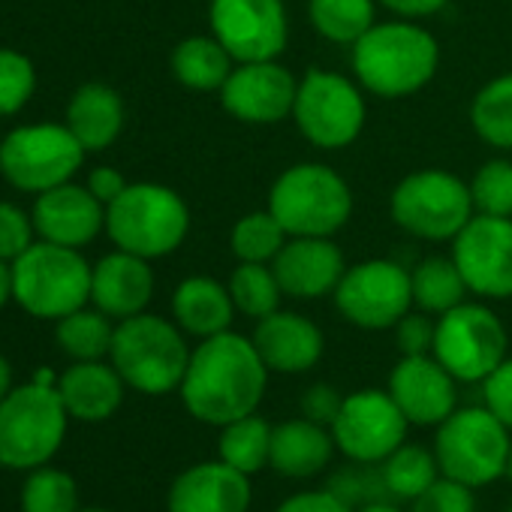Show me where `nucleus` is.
Returning a JSON list of instances; mask_svg holds the SVG:
<instances>
[{
    "label": "nucleus",
    "instance_id": "nucleus-11",
    "mask_svg": "<svg viewBox=\"0 0 512 512\" xmlns=\"http://www.w3.org/2000/svg\"><path fill=\"white\" fill-rule=\"evenodd\" d=\"M431 356L461 383H485L509 356V332L488 302L464 299L437 317Z\"/></svg>",
    "mask_w": 512,
    "mask_h": 512
},
{
    "label": "nucleus",
    "instance_id": "nucleus-21",
    "mask_svg": "<svg viewBox=\"0 0 512 512\" xmlns=\"http://www.w3.org/2000/svg\"><path fill=\"white\" fill-rule=\"evenodd\" d=\"M250 341L272 374H287V377L314 371L326 353L323 329L311 317L284 308L256 320Z\"/></svg>",
    "mask_w": 512,
    "mask_h": 512
},
{
    "label": "nucleus",
    "instance_id": "nucleus-47",
    "mask_svg": "<svg viewBox=\"0 0 512 512\" xmlns=\"http://www.w3.org/2000/svg\"><path fill=\"white\" fill-rule=\"evenodd\" d=\"M377 4L383 10H389L395 19L419 22V19H431L437 13H443L449 0H377Z\"/></svg>",
    "mask_w": 512,
    "mask_h": 512
},
{
    "label": "nucleus",
    "instance_id": "nucleus-1",
    "mask_svg": "<svg viewBox=\"0 0 512 512\" xmlns=\"http://www.w3.org/2000/svg\"><path fill=\"white\" fill-rule=\"evenodd\" d=\"M269 374L253 341L229 329L193 347L178 395L196 422L223 428L260 410Z\"/></svg>",
    "mask_w": 512,
    "mask_h": 512
},
{
    "label": "nucleus",
    "instance_id": "nucleus-51",
    "mask_svg": "<svg viewBox=\"0 0 512 512\" xmlns=\"http://www.w3.org/2000/svg\"><path fill=\"white\" fill-rule=\"evenodd\" d=\"M356 512H407V509H401L398 506V500H374V503H368V506H359Z\"/></svg>",
    "mask_w": 512,
    "mask_h": 512
},
{
    "label": "nucleus",
    "instance_id": "nucleus-2",
    "mask_svg": "<svg viewBox=\"0 0 512 512\" xmlns=\"http://www.w3.org/2000/svg\"><path fill=\"white\" fill-rule=\"evenodd\" d=\"M350 67L365 94L404 100L434 82L440 70V43L419 22H377L359 43L350 46Z\"/></svg>",
    "mask_w": 512,
    "mask_h": 512
},
{
    "label": "nucleus",
    "instance_id": "nucleus-5",
    "mask_svg": "<svg viewBox=\"0 0 512 512\" xmlns=\"http://www.w3.org/2000/svg\"><path fill=\"white\" fill-rule=\"evenodd\" d=\"M106 232L118 250L142 260H160L175 253L190 232V208L184 196L166 184H127V190L106 205Z\"/></svg>",
    "mask_w": 512,
    "mask_h": 512
},
{
    "label": "nucleus",
    "instance_id": "nucleus-4",
    "mask_svg": "<svg viewBox=\"0 0 512 512\" xmlns=\"http://www.w3.org/2000/svg\"><path fill=\"white\" fill-rule=\"evenodd\" d=\"M266 208L281 220L290 238H335L353 217V190L329 163L305 160L275 178Z\"/></svg>",
    "mask_w": 512,
    "mask_h": 512
},
{
    "label": "nucleus",
    "instance_id": "nucleus-37",
    "mask_svg": "<svg viewBox=\"0 0 512 512\" xmlns=\"http://www.w3.org/2000/svg\"><path fill=\"white\" fill-rule=\"evenodd\" d=\"M22 512H79V485L67 470L34 467L22 485Z\"/></svg>",
    "mask_w": 512,
    "mask_h": 512
},
{
    "label": "nucleus",
    "instance_id": "nucleus-44",
    "mask_svg": "<svg viewBox=\"0 0 512 512\" xmlns=\"http://www.w3.org/2000/svg\"><path fill=\"white\" fill-rule=\"evenodd\" d=\"M482 404L512 431V353L491 371V377H485Z\"/></svg>",
    "mask_w": 512,
    "mask_h": 512
},
{
    "label": "nucleus",
    "instance_id": "nucleus-9",
    "mask_svg": "<svg viewBox=\"0 0 512 512\" xmlns=\"http://www.w3.org/2000/svg\"><path fill=\"white\" fill-rule=\"evenodd\" d=\"M389 214L398 229L419 241H452L476 214L470 184L449 169H416L404 175L392 196Z\"/></svg>",
    "mask_w": 512,
    "mask_h": 512
},
{
    "label": "nucleus",
    "instance_id": "nucleus-17",
    "mask_svg": "<svg viewBox=\"0 0 512 512\" xmlns=\"http://www.w3.org/2000/svg\"><path fill=\"white\" fill-rule=\"evenodd\" d=\"M296 91H299V79L278 58V61L235 64L217 94H220V106L235 121L250 127H269L293 118Z\"/></svg>",
    "mask_w": 512,
    "mask_h": 512
},
{
    "label": "nucleus",
    "instance_id": "nucleus-27",
    "mask_svg": "<svg viewBox=\"0 0 512 512\" xmlns=\"http://www.w3.org/2000/svg\"><path fill=\"white\" fill-rule=\"evenodd\" d=\"M67 127L85 151L109 148L124 130V100L115 88L88 82L67 106Z\"/></svg>",
    "mask_w": 512,
    "mask_h": 512
},
{
    "label": "nucleus",
    "instance_id": "nucleus-45",
    "mask_svg": "<svg viewBox=\"0 0 512 512\" xmlns=\"http://www.w3.org/2000/svg\"><path fill=\"white\" fill-rule=\"evenodd\" d=\"M275 512H356L347 500H341L329 485L323 488H302L278 503Z\"/></svg>",
    "mask_w": 512,
    "mask_h": 512
},
{
    "label": "nucleus",
    "instance_id": "nucleus-20",
    "mask_svg": "<svg viewBox=\"0 0 512 512\" xmlns=\"http://www.w3.org/2000/svg\"><path fill=\"white\" fill-rule=\"evenodd\" d=\"M250 506V476L220 458L184 467L166 494V512H250Z\"/></svg>",
    "mask_w": 512,
    "mask_h": 512
},
{
    "label": "nucleus",
    "instance_id": "nucleus-53",
    "mask_svg": "<svg viewBox=\"0 0 512 512\" xmlns=\"http://www.w3.org/2000/svg\"><path fill=\"white\" fill-rule=\"evenodd\" d=\"M79 512H109V509H100V506H91V509H79Z\"/></svg>",
    "mask_w": 512,
    "mask_h": 512
},
{
    "label": "nucleus",
    "instance_id": "nucleus-3",
    "mask_svg": "<svg viewBox=\"0 0 512 512\" xmlns=\"http://www.w3.org/2000/svg\"><path fill=\"white\" fill-rule=\"evenodd\" d=\"M190 353L187 335L175 320L142 311L136 317L118 320L109 359L124 377L127 389L142 395H169L178 392Z\"/></svg>",
    "mask_w": 512,
    "mask_h": 512
},
{
    "label": "nucleus",
    "instance_id": "nucleus-18",
    "mask_svg": "<svg viewBox=\"0 0 512 512\" xmlns=\"http://www.w3.org/2000/svg\"><path fill=\"white\" fill-rule=\"evenodd\" d=\"M458 380L428 353L401 356L389 371V395L401 407L410 425L437 428L449 413L458 410Z\"/></svg>",
    "mask_w": 512,
    "mask_h": 512
},
{
    "label": "nucleus",
    "instance_id": "nucleus-31",
    "mask_svg": "<svg viewBox=\"0 0 512 512\" xmlns=\"http://www.w3.org/2000/svg\"><path fill=\"white\" fill-rule=\"evenodd\" d=\"M380 476L386 494L398 503H413L422 491H428L443 473L431 446L422 443H401L386 461H380Z\"/></svg>",
    "mask_w": 512,
    "mask_h": 512
},
{
    "label": "nucleus",
    "instance_id": "nucleus-19",
    "mask_svg": "<svg viewBox=\"0 0 512 512\" xmlns=\"http://www.w3.org/2000/svg\"><path fill=\"white\" fill-rule=\"evenodd\" d=\"M272 269L287 299L317 302V299H332V293L338 290L347 272V260L335 238L299 235L284 244V250L275 256Z\"/></svg>",
    "mask_w": 512,
    "mask_h": 512
},
{
    "label": "nucleus",
    "instance_id": "nucleus-30",
    "mask_svg": "<svg viewBox=\"0 0 512 512\" xmlns=\"http://www.w3.org/2000/svg\"><path fill=\"white\" fill-rule=\"evenodd\" d=\"M470 127L494 151H512V70L488 79L470 100Z\"/></svg>",
    "mask_w": 512,
    "mask_h": 512
},
{
    "label": "nucleus",
    "instance_id": "nucleus-35",
    "mask_svg": "<svg viewBox=\"0 0 512 512\" xmlns=\"http://www.w3.org/2000/svg\"><path fill=\"white\" fill-rule=\"evenodd\" d=\"M235 311L247 320H263L275 314L284 302L281 281L269 263H238L226 281Z\"/></svg>",
    "mask_w": 512,
    "mask_h": 512
},
{
    "label": "nucleus",
    "instance_id": "nucleus-7",
    "mask_svg": "<svg viewBox=\"0 0 512 512\" xmlns=\"http://www.w3.org/2000/svg\"><path fill=\"white\" fill-rule=\"evenodd\" d=\"M91 272L76 247L34 241L13 263V299L40 320H61L91 302Z\"/></svg>",
    "mask_w": 512,
    "mask_h": 512
},
{
    "label": "nucleus",
    "instance_id": "nucleus-12",
    "mask_svg": "<svg viewBox=\"0 0 512 512\" xmlns=\"http://www.w3.org/2000/svg\"><path fill=\"white\" fill-rule=\"evenodd\" d=\"M85 154L88 151L67 124H28L0 142V175L16 190L40 196L73 181Z\"/></svg>",
    "mask_w": 512,
    "mask_h": 512
},
{
    "label": "nucleus",
    "instance_id": "nucleus-15",
    "mask_svg": "<svg viewBox=\"0 0 512 512\" xmlns=\"http://www.w3.org/2000/svg\"><path fill=\"white\" fill-rule=\"evenodd\" d=\"M208 28L235 64L278 61L290 46L284 0H211Z\"/></svg>",
    "mask_w": 512,
    "mask_h": 512
},
{
    "label": "nucleus",
    "instance_id": "nucleus-26",
    "mask_svg": "<svg viewBox=\"0 0 512 512\" xmlns=\"http://www.w3.org/2000/svg\"><path fill=\"white\" fill-rule=\"evenodd\" d=\"M235 302L226 284L208 275L184 278L172 293V320L187 338L205 341L211 335L229 332L235 320Z\"/></svg>",
    "mask_w": 512,
    "mask_h": 512
},
{
    "label": "nucleus",
    "instance_id": "nucleus-8",
    "mask_svg": "<svg viewBox=\"0 0 512 512\" xmlns=\"http://www.w3.org/2000/svg\"><path fill=\"white\" fill-rule=\"evenodd\" d=\"M70 413L58 386L25 383L0 401V464L10 470H34L55 458L64 446Z\"/></svg>",
    "mask_w": 512,
    "mask_h": 512
},
{
    "label": "nucleus",
    "instance_id": "nucleus-54",
    "mask_svg": "<svg viewBox=\"0 0 512 512\" xmlns=\"http://www.w3.org/2000/svg\"><path fill=\"white\" fill-rule=\"evenodd\" d=\"M506 512H512V503H509V509H506Z\"/></svg>",
    "mask_w": 512,
    "mask_h": 512
},
{
    "label": "nucleus",
    "instance_id": "nucleus-32",
    "mask_svg": "<svg viewBox=\"0 0 512 512\" xmlns=\"http://www.w3.org/2000/svg\"><path fill=\"white\" fill-rule=\"evenodd\" d=\"M377 7V0H308V22L326 43L353 46L377 25Z\"/></svg>",
    "mask_w": 512,
    "mask_h": 512
},
{
    "label": "nucleus",
    "instance_id": "nucleus-46",
    "mask_svg": "<svg viewBox=\"0 0 512 512\" xmlns=\"http://www.w3.org/2000/svg\"><path fill=\"white\" fill-rule=\"evenodd\" d=\"M341 404H344V395L332 383H311L302 392V416L311 419V422H320L326 428L335 422Z\"/></svg>",
    "mask_w": 512,
    "mask_h": 512
},
{
    "label": "nucleus",
    "instance_id": "nucleus-6",
    "mask_svg": "<svg viewBox=\"0 0 512 512\" xmlns=\"http://www.w3.org/2000/svg\"><path fill=\"white\" fill-rule=\"evenodd\" d=\"M431 449L446 479L467 488H488L506 476L512 431L485 404H470L437 425Z\"/></svg>",
    "mask_w": 512,
    "mask_h": 512
},
{
    "label": "nucleus",
    "instance_id": "nucleus-34",
    "mask_svg": "<svg viewBox=\"0 0 512 512\" xmlns=\"http://www.w3.org/2000/svg\"><path fill=\"white\" fill-rule=\"evenodd\" d=\"M290 241V232L281 226V220L269 211H247L232 223L229 232V250L235 263H275V256Z\"/></svg>",
    "mask_w": 512,
    "mask_h": 512
},
{
    "label": "nucleus",
    "instance_id": "nucleus-28",
    "mask_svg": "<svg viewBox=\"0 0 512 512\" xmlns=\"http://www.w3.org/2000/svg\"><path fill=\"white\" fill-rule=\"evenodd\" d=\"M169 67L178 85L199 91V94H211L223 88V82L229 79L235 67V58L220 46L214 34H196V37L181 40L172 49Z\"/></svg>",
    "mask_w": 512,
    "mask_h": 512
},
{
    "label": "nucleus",
    "instance_id": "nucleus-29",
    "mask_svg": "<svg viewBox=\"0 0 512 512\" xmlns=\"http://www.w3.org/2000/svg\"><path fill=\"white\" fill-rule=\"evenodd\" d=\"M272 431H275V425L266 416H260V410L250 416H241L220 428L217 458L253 479L256 473H263L269 467Z\"/></svg>",
    "mask_w": 512,
    "mask_h": 512
},
{
    "label": "nucleus",
    "instance_id": "nucleus-38",
    "mask_svg": "<svg viewBox=\"0 0 512 512\" xmlns=\"http://www.w3.org/2000/svg\"><path fill=\"white\" fill-rule=\"evenodd\" d=\"M467 184H470L476 214L512 217V160L509 157L485 160Z\"/></svg>",
    "mask_w": 512,
    "mask_h": 512
},
{
    "label": "nucleus",
    "instance_id": "nucleus-42",
    "mask_svg": "<svg viewBox=\"0 0 512 512\" xmlns=\"http://www.w3.org/2000/svg\"><path fill=\"white\" fill-rule=\"evenodd\" d=\"M34 232V217L10 202H0V260L16 263L34 244Z\"/></svg>",
    "mask_w": 512,
    "mask_h": 512
},
{
    "label": "nucleus",
    "instance_id": "nucleus-49",
    "mask_svg": "<svg viewBox=\"0 0 512 512\" xmlns=\"http://www.w3.org/2000/svg\"><path fill=\"white\" fill-rule=\"evenodd\" d=\"M13 299V266H7V260H0V308Z\"/></svg>",
    "mask_w": 512,
    "mask_h": 512
},
{
    "label": "nucleus",
    "instance_id": "nucleus-10",
    "mask_svg": "<svg viewBox=\"0 0 512 512\" xmlns=\"http://www.w3.org/2000/svg\"><path fill=\"white\" fill-rule=\"evenodd\" d=\"M293 121L305 142L320 151L350 148L368 121L365 88L338 70L311 67L299 79Z\"/></svg>",
    "mask_w": 512,
    "mask_h": 512
},
{
    "label": "nucleus",
    "instance_id": "nucleus-41",
    "mask_svg": "<svg viewBox=\"0 0 512 512\" xmlns=\"http://www.w3.org/2000/svg\"><path fill=\"white\" fill-rule=\"evenodd\" d=\"M410 512H476V488L440 476L410 503Z\"/></svg>",
    "mask_w": 512,
    "mask_h": 512
},
{
    "label": "nucleus",
    "instance_id": "nucleus-23",
    "mask_svg": "<svg viewBox=\"0 0 512 512\" xmlns=\"http://www.w3.org/2000/svg\"><path fill=\"white\" fill-rule=\"evenodd\" d=\"M154 296L151 260L136 253L115 250L94 266L91 272V302L112 320L136 317L148 308Z\"/></svg>",
    "mask_w": 512,
    "mask_h": 512
},
{
    "label": "nucleus",
    "instance_id": "nucleus-48",
    "mask_svg": "<svg viewBox=\"0 0 512 512\" xmlns=\"http://www.w3.org/2000/svg\"><path fill=\"white\" fill-rule=\"evenodd\" d=\"M88 190H91L103 205H112V202L127 190V181H124V175H121L115 166H97V169L88 175Z\"/></svg>",
    "mask_w": 512,
    "mask_h": 512
},
{
    "label": "nucleus",
    "instance_id": "nucleus-50",
    "mask_svg": "<svg viewBox=\"0 0 512 512\" xmlns=\"http://www.w3.org/2000/svg\"><path fill=\"white\" fill-rule=\"evenodd\" d=\"M10 392H13V368L4 356H0V401H4Z\"/></svg>",
    "mask_w": 512,
    "mask_h": 512
},
{
    "label": "nucleus",
    "instance_id": "nucleus-36",
    "mask_svg": "<svg viewBox=\"0 0 512 512\" xmlns=\"http://www.w3.org/2000/svg\"><path fill=\"white\" fill-rule=\"evenodd\" d=\"M55 338H58V347L70 359H76V362H100V359H106L112 353L115 326H112V317H106L103 311L79 308V311L58 320Z\"/></svg>",
    "mask_w": 512,
    "mask_h": 512
},
{
    "label": "nucleus",
    "instance_id": "nucleus-24",
    "mask_svg": "<svg viewBox=\"0 0 512 512\" xmlns=\"http://www.w3.org/2000/svg\"><path fill=\"white\" fill-rule=\"evenodd\" d=\"M335 452H338V446L326 425L311 422L305 416H293V419L278 422L272 431L269 467L281 479L305 482V479L320 476L332 464Z\"/></svg>",
    "mask_w": 512,
    "mask_h": 512
},
{
    "label": "nucleus",
    "instance_id": "nucleus-13",
    "mask_svg": "<svg viewBox=\"0 0 512 512\" xmlns=\"http://www.w3.org/2000/svg\"><path fill=\"white\" fill-rule=\"evenodd\" d=\"M335 311L356 329L386 332L413 311L410 269L395 260H362L347 266L338 290L332 293Z\"/></svg>",
    "mask_w": 512,
    "mask_h": 512
},
{
    "label": "nucleus",
    "instance_id": "nucleus-25",
    "mask_svg": "<svg viewBox=\"0 0 512 512\" xmlns=\"http://www.w3.org/2000/svg\"><path fill=\"white\" fill-rule=\"evenodd\" d=\"M124 377L115 365L100 362H76L58 377V392L73 419L82 422H106L124 404Z\"/></svg>",
    "mask_w": 512,
    "mask_h": 512
},
{
    "label": "nucleus",
    "instance_id": "nucleus-33",
    "mask_svg": "<svg viewBox=\"0 0 512 512\" xmlns=\"http://www.w3.org/2000/svg\"><path fill=\"white\" fill-rule=\"evenodd\" d=\"M410 281H413V308L431 317L452 311L470 296L452 256H425L410 272Z\"/></svg>",
    "mask_w": 512,
    "mask_h": 512
},
{
    "label": "nucleus",
    "instance_id": "nucleus-39",
    "mask_svg": "<svg viewBox=\"0 0 512 512\" xmlns=\"http://www.w3.org/2000/svg\"><path fill=\"white\" fill-rule=\"evenodd\" d=\"M37 88V70L28 55L0 49V118L16 115L28 106Z\"/></svg>",
    "mask_w": 512,
    "mask_h": 512
},
{
    "label": "nucleus",
    "instance_id": "nucleus-22",
    "mask_svg": "<svg viewBox=\"0 0 512 512\" xmlns=\"http://www.w3.org/2000/svg\"><path fill=\"white\" fill-rule=\"evenodd\" d=\"M31 217L43 241L76 250H82L100 235V229H106V205L88 190V184L82 187L73 181L40 193Z\"/></svg>",
    "mask_w": 512,
    "mask_h": 512
},
{
    "label": "nucleus",
    "instance_id": "nucleus-52",
    "mask_svg": "<svg viewBox=\"0 0 512 512\" xmlns=\"http://www.w3.org/2000/svg\"><path fill=\"white\" fill-rule=\"evenodd\" d=\"M506 479L512 482V449H509V461H506Z\"/></svg>",
    "mask_w": 512,
    "mask_h": 512
},
{
    "label": "nucleus",
    "instance_id": "nucleus-43",
    "mask_svg": "<svg viewBox=\"0 0 512 512\" xmlns=\"http://www.w3.org/2000/svg\"><path fill=\"white\" fill-rule=\"evenodd\" d=\"M434 332H437V317L413 308L395 323V344L401 356H428L434 350Z\"/></svg>",
    "mask_w": 512,
    "mask_h": 512
},
{
    "label": "nucleus",
    "instance_id": "nucleus-40",
    "mask_svg": "<svg viewBox=\"0 0 512 512\" xmlns=\"http://www.w3.org/2000/svg\"><path fill=\"white\" fill-rule=\"evenodd\" d=\"M341 500H347L353 509L368 506L374 500H386V485L380 476V464H362V461H347L344 467H338L329 482H326ZM392 500V497H389Z\"/></svg>",
    "mask_w": 512,
    "mask_h": 512
},
{
    "label": "nucleus",
    "instance_id": "nucleus-14",
    "mask_svg": "<svg viewBox=\"0 0 512 512\" xmlns=\"http://www.w3.org/2000/svg\"><path fill=\"white\" fill-rule=\"evenodd\" d=\"M410 422L389 395V389H356L344 395V404L329 425L338 452L347 461L380 464L401 443H407Z\"/></svg>",
    "mask_w": 512,
    "mask_h": 512
},
{
    "label": "nucleus",
    "instance_id": "nucleus-16",
    "mask_svg": "<svg viewBox=\"0 0 512 512\" xmlns=\"http://www.w3.org/2000/svg\"><path fill=\"white\" fill-rule=\"evenodd\" d=\"M449 244V256L473 299H512V217L473 214V220Z\"/></svg>",
    "mask_w": 512,
    "mask_h": 512
}]
</instances>
